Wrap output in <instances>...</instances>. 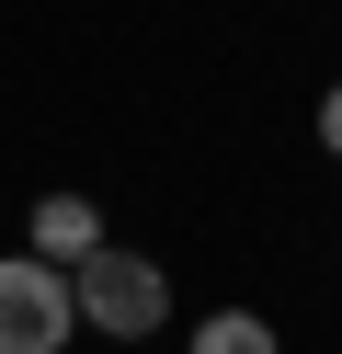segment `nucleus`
Segmentation results:
<instances>
[{
	"label": "nucleus",
	"instance_id": "f257e3e1",
	"mask_svg": "<svg viewBox=\"0 0 342 354\" xmlns=\"http://www.w3.org/2000/svg\"><path fill=\"white\" fill-rule=\"evenodd\" d=\"M68 308H80L91 331H114V343H149V331L171 320V274H160L149 252H80L68 263Z\"/></svg>",
	"mask_w": 342,
	"mask_h": 354
},
{
	"label": "nucleus",
	"instance_id": "f03ea898",
	"mask_svg": "<svg viewBox=\"0 0 342 354\" xmlns=\"http://www.w3.org/2000/svg\"><path fill=\"white\" fill-rule=\"evenodd\" d=\"M68 263H46V252H23V263H0V354H57L68 343Z\"/></svg>",
	"mask_w": 342,
	"mask_h": 354
},
{
	"label": "nucleus",
	"instance_id": "7ed1b4c3",
	"mask_svg": "<svg viewBox=\"0 0 342 354\" xmlns=\"http://www.w3.org/2000/svg\"><path fill=\"white\" fill-rule=\"evenodd\" d=\"M35 252H46V263L103 252V206H91V194H46V206H35Z\"/></svg>",
	"mask_w": 342,
	"mask_h": 354
},
{
	"label": "nucleus",
	"instance_id": "20e7f679",
	"mask_svg": "<svg viewBox=\"0 0 342 354\" xmlns=\"http://www.w3.org/2000/svg\"><path fill=\"white\" fill-rule=\"evenodd\" d=\"M194 354H274V320H251V308H217V320L194 331Z\"/></svg>",
	"mask_w": 342,
	"mask_h": 354
},
{
	"label": "nucleus",
	"instance_id": "39448f33",
	"mask_svg": "<svg viewBox=\"0 0 342 354\" xmlns=\"http://www.w3.org/2000/svg\"><path fill=\"white\" fill-rule=\"evenodd\" d=\"M319 149H331V160H342V92L319 103Z\"/></svg>",
	"mask_w": 342,
	"mask_h": 354
}]
</instances>
